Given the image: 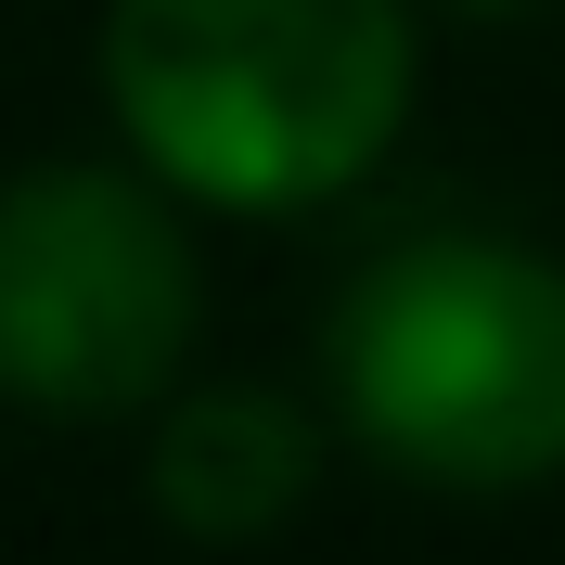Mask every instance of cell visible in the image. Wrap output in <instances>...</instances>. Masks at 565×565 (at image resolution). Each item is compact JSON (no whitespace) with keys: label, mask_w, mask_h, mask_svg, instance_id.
I'll use <instances>...</instances> for the list:
<instances>
[{"label":"cell","mask_w":565,"mask_h":565,"mask_svg":"<svg viewBox=\"0 0 565 565\" xmlns=\"http://www.w3.org/2000/svg\"><path fill=\"white\" fill-rule=\"evenodd\" d=\"M334 424L424 489L565 476V270L501 232H412L334 296Z\"/></svg>","instance_id":"cell-2"},{"label":"cell","mask_w":565,"mask_h":565,"mask_svg":"<svg viewBox=\"0 0 565 565\" xmlns=\"http://www.w3.org/2000/svg\"><path fill=\"white\" fill-rule=\"evenodd\" d=\"M462 13H540V0H462Z\"/></svg>","instance_id":"cell-5"},{"label":"cell","mask_w":565,"mask_h":565,"mask_svg":"<svg viewBox=\"0 0 565 565\" xmlns=\"http://www.w3.org/2000/svg\"><path fill=\"white\" fill-rule=\"evenodd\" d=\"M412 13L398 0H116L104 104L141 168L193 206H321L412 116Z\"/></svg>","instance_id":"cell-1"},{"label":"cell","mask_w":565,"mask_h":565,"mask_svg":"<svg viewBox=\"0 0 565 565\" xmlns=\"http://www.w3.org/2000/svg\"><path fill=\"white\" fill-rule=\"evenodd\" d=\"M141 489L180 540L206 553H245V540L296 527V501L321 489V424L282 386H193L154 398V450H141Z\"/></svg>","instance_id":"cell-4"},{"label":"cell","mask_w":565,"mask_h":565,"mask_svg":"<svg viewBox=\"0 0 565 565\" xmlns=\"http://www.w3.org/2000/svg\"><path fill=\"white\" fill-rule=\"evenodd\" d=\"M206 270L168 180L141 168H13L0 180V398L52 424L154 412L193 360Z\"/></svg>","instance_id":"cell-3"}]
</instances>
